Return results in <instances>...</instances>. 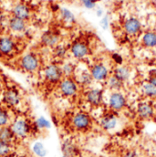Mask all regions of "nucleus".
Segmentation results:
<instances>
[{
    "label": "nucleus",
    "mask_w": 156,
    "mask_h": 157,
    "mask_svg": "<svg viewBox=\"0 0 156 157\" xmlns=\"http://www.w3.org/2000/svg\"><path fill=\"white\" fill-rule=\"evenodd\" d=\"M59 92L68 98L74 97L78 91V84L73 77H65L59 83Z\"/></svg>",
    "instance_id": "obj_1"
},
{
    "label": "nucleus",
    "mask_w": 156,
    "mask_h": 157,
    "mask_svg": "<svg viewBox=\"0 0 156 157\" xmlns=\"http://www.w3.org/2000/svg\"><path fill=\"white\" fill-rule=\"evenodd\" d=\"M71 123L75 130L78 132H86L91 127L92 120L89 113L85 112H79L73 116Z\"/></svg>",
    "instance_id": "obj_2"
},
{
    "label": "nucleus",
    "mask_w": 156,
    "mask_h": 157,
    "mask_svg": "<svg viewBox=\"0 0 156 157\" xmlns=\"http://www.w3.org/2000/svg\"><path fill=\"white\" fill-rule=\"evenodd\" d=\"M43 74L45 79L50 83H59L60 80L64 78L61 67L56 63L47 65L43 71Z\"/></svg>",
    "instance_id": "obj_3"
},
{
    "label": "nucleus",
    "mask_w": 156,
    "mask_h": 157,
    "mask_svg": "<svg viewBox=\"0 0 156 157\" xmlns=\"http://www.w3.org/2000/svg\"><path fill=\"white\" fill-rule=\"evenodd\" d=\"M10 128L12 129L17 138H26L31 132L30 123L23 118H18L15 120L11 123Z\"/></svg>",
    "instance_id": "obj_4"
},
{
    "label": "nucleus",
    "mask_w": 156,
    "mask_h": 157,
    "mask_svg": "<svg viewBox=\"0 0 156 157\" xmlns=\"http://www.w3.org/2000/svg\"><path fill=\"white\" fill-rule=\"evenodd\" d=\"M86 101L92 107H100L104 101V91L100 88H90L85 94Z\"/></svg>",
    "instance_id": "obj_5"
},
{
    "label": "nucleus",
    "mask_w": 156,
    "mask_h": 157,
    "mask_svg": "<svg viewBox=\"0 0 156 157\" xmlns=\"http://www.w3.org/2000/svg\"><path fill=\"white\" fill-rule=\"evenodd\" d=\"M108 103L110 109L117 113L126 107L127 99L121 91H112L109 96Z\"/></svg>",
    "instance_id": "obj_6"
},
{
    "label": "nucleus",
    "mask_w": 156,
    "mask_h": 157,
    "mask_svg": "<svg viewBox=\"0 0 156 157\" xmlns=\"http://www.w3.org/2000/svg\"><path fill=\"white\" fill-rule=\"evenodd\" d=\"M39 59L38 56L34 53H28L22 57L20 61L21 68L27 72H35L39 68Z\"/></svg>",
    "instance_id": "obj_7"
},
{
    "label": "nucleus",
    "mask_w": 156,
    "mask_h": 157,
    "mask_svg": "<svg viewBox=\"0 0 156 157\" xmlns=\"http://www.w3.org/2000/svg\"><path fill=\"white\" fill-rule=\"evenodd\" d=\"M118 125V117L116 112L111 111L104 113L100 119V126L106 132H111L116 129Z\"/></svg>",
    "instance_id": "obj_8"
},
{
    "label": "nucleus",
    "mask_w": 156,
    "mask_h": 157,
    "mask_svg": "<svg viewBox=\"0 0 156 157\" xmlns=\"http://www.w3.org/2000/svg\"><path fill=\"white\" fill-rule=\"evenodd\" d=\"M90 74L94 81L101 82V81H106L107 78L110 76V71L107 66L103 63L98 62L94 63L90 68H89Z\"/></svg>",
    "instance_id": "obj_9"
},
{
    "label": "nucleus",
    "mask_w": 156,
    "mask_h": 157,
    "mask_svg": "<svg viewBox=\"0 0 156 157\" xmlns=\"http://www.w3.org/2000/svg\"><path fill=\"white\" fill-rule=\"evenodd\" d=\"M3 101L6 104L11 107L17 106L21 101V95L15 87L6 89L3 93Z\"/></svg>",
    "instance_id": "obj_10"
},
{
    "label": "nucleus",
    "mask_w": 156,
    "mask_h": 157,
    "mask_svg": "<svg viewBox=\"0 0 156 157\" xmlns=\"http://www.w3.org/2000/svg\"><path fill=\"white\" fill-rule=\"evenodd\" d=\"M73 78L76 79L78 85H80L82 87H87V88L90 87L94 81V79L90 74L89 70L82 69V70L78 71V67H77V70H76V72H75Z\"/></svg>",
    "instance_id": "obj_11"
},
{
    "label": "nucleus",
    "mask_w": 156,
    "mask_h": 157,
    "mask_svg": "<svg viewBox=\"0 0 156 157\" xmlns=\"http://www.w3.org/2000/svg\"><path fill=\"white\" fill-rule=\"evenodd\" d=\"M136 111L138 116L143 120H151L154 117V108L149 101H141Z\"/></svg>",
    "instance_id": "obj_12"
},
{
    "label": "nucleus",
    "mask_w": 156,
    "mask_h": 157,
    "mask_svg": "<svg viewBox=\"0 0 156 157\" xmlns=\"http://www.w3.org/2000/svg\"><path fill=\"white\" fill-rule=\"evenodd\" d=\"M70 52L76 59H83L89 53V48L85 42L76 41L70 48Z\"/></svg>",
    "instance_id": "obj_13"
},
{
    "label": "nucleus",
    "mask_w": 156,
    "mask_h": 157,
    "mask_svg": "<svg viewBox=\"0 0 156 157\" xmlns=\"http://www.w3.org/2000/svg\"><path fill=\"white\" fill-rule=\"evenodd\" d=\"M61 150L63 155L66 157H80V151L78 147L71 141V140H65L62 143Z\"/></svg>",
    "instance_id": "obj_14"
},
{
    "label": "nucleus",
    "mask_w": 156,
    "mask_h": 157,
    "mask_svg": "<svg viewBox=\"0 0 156 157\" xmlns=\"http://www.w3.org/2000/svg\"><path fill=\"white\" fill-rule=\"evenodd\" d=\"M123 28L127 34L132 36V35H136L140 32V30L142 29V25H141V22L137 18L131 17V18H128L124 22Z\"/></svg>",
    "instance_id": "obj_15"
},
{
    "label": "nucleus",
    "mask_w": 156,
    "mask_h": 157,
    "mask_svg": "<svg viewBox=\"0 0 156 157\" xmlns=\"http://www.w3.org/2000/svg\"><path fill=\"white\" fill-rule=\"evenodd\" d=\"M112 75H114L116 78H118L122 82L126 83L131 76V70L129 66L127 65H121L117 66L112 72Z\"/></svg>",
    "instance_id": "obj_16"
},
{
    "label": "nucleus",
    "mask_w": 156,
    "mask_h": 157,
    "mask_svg": "<svg viewBox=\"0 0 156 157\" xmlns=\"http://www.w3.org/2000/svg\"><path fill=\"white\" fill-rule=\"evenodd\" d=\"M16 135L14 134L10 126H3L0 127V141L6 143L8 144H13L16 140Z\"/></svg>",
    "instance_id": "obj_17"
},
{
    "label": "nucleus",
    "mask_w": 156,
    "mask_h": 157,
    "mask_svg": "<svg viewBox=\"0 0 156 157\" xmlns=\"http://www.w3.org/2000/svg\"><path fill=\"white\" fill-rule=\"evenodd\" d=\"M124 82L120 80L119 78H116L114 75H110L109 78L106 80V85L108 89L112 91H121V90L124 87Z\"/></svg>",
    "instance_id": "obj_18"
},
{
    "label": "nucleus",
    "mask_w": 156,
    "mask_h": 157,
    "mask_svg": "<svg viewBox=\"0 0 156 157\" xmlns=\"http://www.w3.org/2000/svg\"><path fill=\"white\" fill-rule=\"evenodd\" d=\"M15 43L10 38H2L0 39V52L2 54L7 55L14 50Z\"/></svg>",
    "instance_id": "obj_19"
},
{
    "label": "nucleus",
    "mask_w": 156,
    "mask_h": 157,
    "mask_svg": "<svg viewBox=\"0 0 156 157\" xmlns=\"http://www.w3.org/2000/svg\"><path fill=\"white\" fill-rule=\"evenodd\" d=\"M59 41V37L54 32H47L42 36V42L48 47H56Z\"/></svg>",
    "instance_id": "obj_20"
},
{
    "label": "nucleus",
    "mask_w": 156,
    "mask_h": 157,
    "mask_svg": "<svg viewBox=\"0 0 156 157\" xmlns=\"http://www.w3.org/2000/svg\"><path fill=\"white\" fill-rule=\"evenodd\" d=\"M13 14H14L15 17L20 18L22 20H26L29 17V9L25 5L19 4V5H17L14 7Z\"/></svg>",
    "instance_id": "obj_21"
},
{
    "label": "nucleus",
    "mask_w": 156,
    "mask_h": 157,
    "mask_svg": "<svg viewBox=\"0 0 156 157\" xmlns=\"http://www.w3.org/2000/svg\"><path fill=\"white\" fill-rule=\"evenodd\" d=\"M141 91L142 93L150 99H155L156 98V86L145 81L141 86Z\"/></svg>",
    "instance_id": "obj_22"
},
{
    "label": "nucleus",
    "mask_w": 156,
    "mask_h": 157,
    "mask_svg": "<svg viewBox=\"0 0 156 157\" xmlns=\"http://www.w3.org/2000/svg\"><path fill=\"white\" fill-rule=\"evenodd\" d=\"M61 70H62V73L64 78L66 77H74V74L76 72L77 70V65L73 62L70 61H67L62 63V65L60 66Z\"/></svg>",
    "instance_id": "obj_23"
},
{
    "label": "nucleus",
    "mask_w": 156,
    "mask_h": 157,
    "mask_svg": "<svg viewBox=\"0 0 156 157\" xmlns=\"http://www.w3.org/2000/svg\"><path fill=\"white\" fill-rule=\"evenodd\" d=\"M9 27L15 32H21V31L25 30L26 23H25V20H22L20 18L14 17L9 21Z\"/></svg>",
    "instance_id": "obj_24"
},
{
    "label": "nucleus",
    "mask_w": 156,
    "mask_h": 157,
    "mask_svg": "<svg viewBox=\"0 0 156 157\" xmlns=\"http://www.w3.org/2000/svg\"><path fill=\"white\" fill-rule=\"evenodd\" d=\"M142 42L143 44V46H145L146 48H155L156 47V33L155 32H146L142 39Z\"/></svg>",
    "instance_id": "obj_25"
},
{
    "label": "nucleus",
    "mask_w": 156,
    "mask_h": 157,
    "mask_svg": "<svg viewBox=\"0 0 156 157\" xmlns=\"http://www.w3.org/2000/svg\"><path fill=\"white\" fill-rule=\"evenodd\" d=\"M9 121H10L9 112L4 107H0V127L7 126Z\"/></svg>",
    "instance_id": "obj_26"
},
{
    "label": "nucleus",
    "mask_w": 156,
    "mask_h": 157,
    "mask_svg": "<svg viewBox=\"0 0 156 157\" xmlns=\"http://www.w3.org/2000/svg\"><path fill=\"white\" fill-rule=\"evenodd\" d=\"M67 48L62 45H57L54 48V55L59 59H64L67 56Z\"/></svg>",
    "instance_id": "obj_27"
},
{
    "label": "nucleus",
    "mask_w": 156,
    "mask_h": 157,
    "mask_svg": "<svg viewBox=\"0 0 156 157\" xmlns=\"http://www.w3.org/2000/svg\"><path fill=\"white\" fill-rule=\"evenodd\" d=\"M12 145L0 141V157H7L11 155Z\"/></svg>",
    "instance_id": "obj_28"
},
{
    "label": "nucleus",
    "mask_w": 156,
    "mask_h": 157,
    "mask_svg": "<svg viewBox=\"0 0 156 157\" xmlns=\"http://www.w3.org/2000/svg\"><path fill=\"white\" fill-rule=\"evenodd\" d=\"M33 152L39 157H45L47 155V150L41 143H36L33 145Z\"/></svg>",
    "instance_id": "obj_29"
},
{
    "label": "nucleus",
    "mask_w": 156,
    "mask_h": 157,
    "mask_svg": "<svg viewBox=\"0 0 156 157\" xmlns=\"http://www.w3.org/2000/svg\"><path fill=\"white\" fill-rule=\"evenodd\" d=\"M60 14H61L62 19L65 22H67V23H73L75 21L74 15L70 10H68V9H61Z\"/></svg>",
    "instance_id": "obj_30"
},
{
    "label": "nucleus",
    "mask_w": 156,
    "mask_h": 157,
    "mask_svg": "<svg viewBox=\"0 0 156 157\" xmlns=\"http://www.w3.org/2000/svg\"><path fill=\"white\" fill-rule=\"evenodd\" d=\"M35 125L39 128V129H49L50 128V122L44 117H39L35 121Z\"/></svg>",
    "instance_id": "obj_31"
},
{
    "label": "nucleus",
    "mask_w": 156,
    "mask_h": 157,
    "mask_svg": "<svg viewBox=\"0 0 156 157\" xmlns=\"http://www.w3.org/2000/svg\"><path fill=\"white\" fill-rule=\"evenodd\" d=\"M146 81L156 86V69H153L148 71Z\"/></svg>",
    "instance_id": "obj_32"
},
{
    "label": "nucleus",
    "mask_w": 156,
    "mask_h": 157,
    "mask_svg": "<svg viewBox=\"0 0 156 157\" xmlns=\"http://www.w3.org/2000/svg\"><path fill=\"white\" fill-rule=\"evenodd\" d=\"M112 61L117 65V66H121L123 65V58L120 54L119 53H112Z\"/></svg>",
    "instance_id": "obj_33"
},
{
    "label": "nucleus",
    "mask_w": 156,
    "mask_h": 157,
    "mask_svg": "<svg viewBox=\"0 0 156 157\" xmlns=\"http://www.w3.org/2000/svg\"><path fill=\"white\" fill-rule=\"evenodd\" d=\"M98 0H82V4L85 7L90 9V8H94L96 6Z\"/></svg>",
    "instance_id": "obj_34"
},
{
    "label": "nucleus",
    "mask_w": 156,
    "mask_h": 157,
    "mask_svg": "<svg viewBox=\"0 0 156 157\" xmlns=\"http://www.w3.org/2000/svg\"><path fill=\"white\" fill-rule=\"evenodd\" d=\"M123 157H138V155H137V154H136L135 152L130 151V152H128L127 154H125Z\"/></svg>",
    "instance_id": "obj_35"
},
{
    "label": "nucleus",
    "mask_w": 156,
    "mask_h": 157,
    "mask_svg": "<svg viewBox=\"0 0 156 157\" xmlns=\"http://www.w3.org/2000/svg\"><path fill=\"white\" fill-rule=\"evenodd\" d=\"M101 25L103 26V28L104 29H106L107 28V26H108V22H107V19H102V21H101Z\"/></svg>",
    "instance_id": "obj_36"
},
{
    "label": "nucleus",
    "mask_w": 156,
    "mask_h": 157,
    "mask_svg": "<svg viewBox=\"0 0 156 157\" xmlns=\"http://www.w3.org/2000/svg\"><path fill=\"white\" fill-rule=\"evenodd\" d=\"M154 3H155V4H156V0H154Z\"/></svg>",
    "instance_id": "obj_37"
},
{
    "label": "nucleus",
    "mask_w": 156,
    "mask_h": 157,
    "mask_svg": "<svg viewBox=\"0 0 156 157\" xmlns=\"http://www.w3.org/2000/svg\"><path fill=\"white\" fill-rule=\"evenodd\" d=\"M0 34H1V29H0Z\"/></svg>",
    "instance_id": "obj_38"
},
{
    "label": "nucleus",
    "mask_w": 156,
    "mask_h": 157,
    "mask_svg": "<svg viewBox=\"0 0 156 157\" xmlns=\"http://www.w3.org/2000/svg\"><path fill=\"white\" fill-rule=\"evenodd\" d=\"M62 157H66V156H64V155H63V156H62Z\"/></svg>",
    "instance_id": "obj_39"
}]
</instances>
